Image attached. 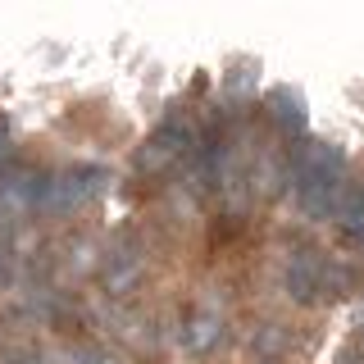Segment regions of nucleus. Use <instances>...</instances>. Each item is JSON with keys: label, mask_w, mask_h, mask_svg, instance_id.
Here are the masks:
<instances>
[{"label": "nucleus", "mask_w": 364, "mask_h": 364, "mask_svg": "<svg viewBox=\"0 0 364 364\" xmlns=\"http://www.w3.org/2000/svg\"><path fill=\"white\" fill-rule=\"evenodd\" d=\"M341 178H346V155H341V146L305 136V141L291 151L287 182H291L296 205H301L305 214H314V219L333 214L337 196H341Z\"/></svg>", "instance_id": "f257e3e1"}, {"label": "nucleus", "mask_w": 364, "mask_h": 364, "mask_svg": "<svg viewBox=\"0 0 364 364\" xmlns=\"http://www.w3.org/2000/svg\"><path fill=\"white\" fill-rule=\"evenodd\" d=\"M282 287H287V296L296 305H323V301H337V296L350 291V269L314 246H301L287 259Z\"/></svg>", "instance_id": "f03ea898"}, {"label": "nucleus", "mask_w": 364, "mask_h": 364, "mask_svg": "<svg viewBox=\"0 0 364 364\" xmlns=\"http://www.w3.org/2000/svg\"><path fill=\"white\" fill-rule=\"evenodd\" d=\"M191 146H196V128H191L187 119H178V114H168V119L146 136L141 155H136V168H141V173H159V168L187 159Z\"/></svg>", "instance_id": "7ed1b4c3"}, {"label": "nucleus", "mask_w": 364, "mask_h": 364, "mask_svg": "<svg viewBox=\"0 0 364 364\" xmlns=\"http://www.w3.org/2000/svg\"><path fill=\"white\" fill-rule=\"evenodd\" d=\"M264 109H269V119L278 123V132H287V136H301L305 132V96H301V91L273 87L269 96H264Z\"/></svg>", "instance_id": "20e7f679"}, {"label": "nucleus", "mask_w": 364, "mask_h": 364, "mask_svg": "<svg viewBox=\"0 0 364 364\" xmlns=\"http://www.w3.org/2000/svg\"><path fill=\"white\" fill-rule=\"evenodd\" d=\"M333 214H337L341 237H346L350 246H364V191H350V196L341 200Z\"/></svg>", "instance_id": "39448f33"}, {"label": "nucleus", "mask_w": 364, "mask_h": 364, "mask_svg": "<svg viewBox=\"0 0 364 364\" xmlns=\"http://www.w3.org/2000/svg\"><path fill=\"white\" fill-rule=\"evenodd\" d=\"M136 269H141V255H136V250H128V246L114 250L109 264H105V287H109V291H123V287L132 282V273H136Z\"/></svg>", "instance_id": "423d86ee"}, {"label": "nucleus", "mask_w": 364, "mask_h": 364, "mask_svg": "<svg viewBox=\"0 0 364 364\" xmlns=\"http://www.w3.org/2000/svg\"><path fill=\"white\" fill-rule=\"evenodd\" d=\"M214 337H219V328H214V318H196V323L187 328V346H191V350H205V346H210Z\"/></svg>", "instance_id": "0eeeda50"}, {"label": "nucleus", "mask_w": 364, "mask_h": 364, "mask_svg": "<svg viewBox=\"0 0 364 364\" xmlns=\"http://www.w3.org/2000/svg\"><path fill=\"white\" fill-rule=\"evenodd\" d=\"M5 364H41L37 355H14V360H5Z\"/></svg>", "instance_id": "6e6552de"}, {"label": "nucleus", "mask_w": 364, "mask_h": 364, "mask_svg": "<svg viewBox=\"0 0 364 364\" xmlns=\"http://www.w3.org/2000/svg\"><path fill=\"white\" fill-rule=\"evenodd\" d=\"M96 364H109V360H96Z\"/></svg>", "instance_id": "1a4fd4ad"}]
</instances>
